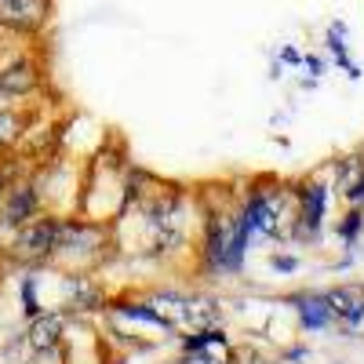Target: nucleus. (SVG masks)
Returning <instances> with one entry per match:
<instances>
[{"label":"nucleus","mask_w":364,"mask_h":364,"mask_svg":"<svg viewBox=\"0 0 364 364\" xmlns=\"http://www.w3.org/2000/svg\"><path fill=\"white\" fill-rule=\"evenodd\" d=\"M37 80H41L37 66L22 58V63H15V66H8L4 73H0V95H26V91L37 87Z\"/></svg>","instance_id":"7ed1b4c3"},{"label":"nucleus","mask_w":364,"mask_h":364,"mask_svg":"<svg viewBox=\"0 0 364 364\" xmlns=\"http://www.w3.org/2000/svg\"><path fill=\"white\" fill-rule=\"evenodd\" d=\"M55 248H58V223H33V226H26V230L15 237L11 255L22 259V262H41V259H48Z\"/></svg>","instance_id":"f03ea898"},{"label":"nucleus","mask_w":364,"mask_h":364,"mask_svg":"<svg viewBox=\"0 0 364 364\" xmlns=\"http://www.w3.org/2000/svg\"><path fill=\"white\" fill-rule=\"evenodd\" d=\"M0 197H4V182H0Z\"/></svg>","instance_id":"6e6552de"},{"label":"nucleus","mask_w":364,"mask_h":364,"mask_svg":"<svg viewBox=\"0 0 364 364\" xmlns=\"http://www.w3.org/2000/svg\"><path fill=\"white\" fill-rule=\"evenodd\" d=\"M328 306H331V314L336 317H360L364 314V291L360 288H339L336 295L328 299Z\"/></svg>","instance_id":"39448f33"},{"label":"nucleus","mask_w":364,"mask_h":364,"mask_svg":"<svg viewBox=\"0 0 364 364\" xmlns=\"http://www.w3.org/2000/svg\"><path fill=\"white\" fill-rule=\"evenodd\" d=\"M58 331H63V321L58 317H41L33 328H29V346L37 353L41 350H55L58 346Z\"/></svg>","instance_id":"423d86ee"},{"label":"nucleus","mask_w":364,"mask_h":364,"mask_svg":"<svg viewBox=\"0 0 364 364\" xmlns=\"http://www.w3.org/2000/svg\"><path fill=\"white\" fill-rule=\"evenodd\" d=\"M18 132H22V120H18V113H0V149L11 146V142L18 139Z\"/></svg>","instance_id":"0eeeda50"},{"label":"nucleus","mask_w":364,"mask_h":364,"mask_svg":"<svg viewBox=\"0 0 364 364\" xmlns=\"http://www.w3.org/2000/svg\"><path fill=\"white\" fill-rule=\"evenodd\" d=\"M33 211H37V193L29 190V186H22V190H15V193L8 197L4 223H8V226H22L26 219H33Z\"/></svg>","instance_id":"20e7f679"},{"label":"nucleus","mask_w":364,"mask_h":364,"mask_svg":"<svg viewBox=\"0 0 364 364\" xmlns=\"http://www.w3.org/2000/svg\"><path fill=\"white\" fill-rule=\"evenodd\" d=\"M51 15V0H0V29L37 33Z\"/></svg>","instance_id":"f257e3e1"}]
</instances>
